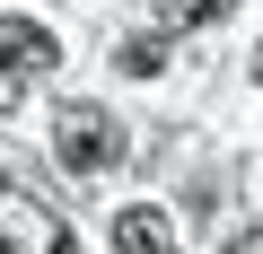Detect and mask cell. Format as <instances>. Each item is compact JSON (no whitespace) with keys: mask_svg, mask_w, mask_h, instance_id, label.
<instances>
[{"mask_svg":"<svg viewBox=\"0 0 263 254\" xmlns=\"http://www.w3.org/2000/svg\"><path fill=\"white\" fill-rule=\"evenodd\" d=\"M53 158H62L70 175H105V167L123 158L114 114H105V105H62V114H53Z\"/></svg>","mask_w":263,"mask_h":254,"instance_id":"1","label":"cell"},{"mask_svg":"<svg viewBox=\"0 0 263 254\" xmlns=\"http://www.w3.org/2000/svg\"><path fill=\"white\" fill-rule=\"evenodd\" d=\"M0 254H79V237L44 202H27L18 184H0Z\"/></svg>","mask_w":263,"mask_h":254,"instance_id":"2","label":"cell"},{"mask_svg":"<svg viewBox=\"0 0 263 254\" xmlns=\"http://www.w3.org/2000/svg\"><path fill=\"white\" fill-rule=\"evenodd\" d=\"M62 62V44L35 27V18H0V79H9V88H27V79H44Z\"/></svg>","mask_w":263,"mask_h":254,"instance_id":"3","label":"cell"},{"mask_svg":"<svg viewBox=\"0 0 263 254\" xmlns=\"http://www.w3.org/2000/svg\"><path fill=\"white\" fill-rule=\"evenodd\" d=\"M114 245H123V254H176V228H167L158 202H123V210H114Z\"/></svg>","mask_w":263,"mask_h":254,"instance_id":"4","label":"cell"},{"mask_svg":"<svg viewBox=\"0 0 263 254\" xmlns=\"http://www.w3.org/2000/svg\"><path fill=\"white\" fill-rule=\"evenodd\" d=\"M228 18V0H158V27H211Z\"/></svg>","mask_w":263,"mask_h":254,"instance_id":"5","label":"cell"},{"mask_svg":"<svg viewBox=\"0 0 263 254\" xmlns=\"http://www.w3.org/2000/svg\"><path fill=\"white\" fill-rule=\"evenodd\" d=\"M123 70H132V79H158V70H167V44H158V35L123 44Z\"/></svg>","mask_w":263,"mask_h":254,"instance_id":"6","label":"cell"},{"mask_svg":"<svg viewBox=\"0 0 263 254\" xmlns=\"http://www.w3.org/2000/svg\"><path fill=\"white\" fill-rule=\"evenodd\" d=\"M237 254H263V228H254V237H237Z\"/></svg>","mask_w":263,"mask_h":254,"instance_id":"7","label":"cell"}]
</instances>
